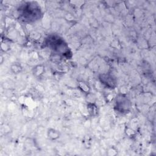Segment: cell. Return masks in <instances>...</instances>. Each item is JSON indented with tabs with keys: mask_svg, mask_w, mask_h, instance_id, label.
Masks as SVG:
<instances>
[{
	"mask_svg": "<svg viewBox=\"0 0 156 156\" xmlns=\"http://www.w3.org/2000/svg\"><path fill=\"white\" fill-rule=\"evenodd\" d=\"M47 134L48 138L52 140H55L58 139L60 136V132L54 129H49Z\"/></svg>",
	"mask_w": 156,
	"mask_h": 156,
	"instance_id": "3957f363",
	"label": "cell"
},
{
	"mask_svg": "<svg viewBox=\"0 0 156 156\" xmlns=\"http://www.w3.org/2000/svg\"><path fill=\"white\" fill-rule=\"evenodd\" d=\"M89 113L91 115H95L97 113V108L94 104H88L87 105Z\"/></svg>",
	"mask_w": 156,
	"mask_h": 156,
	"instance_id": "277c9868",
	"label": "cell"
},
{
	"mask_svg": "<svg viewBox=\"0 0 156 156\" xmlns=\"http://www.w3.org/2000/svg\"><path fill=\"white\" fill-rule=\"evenodd\" d=\"M99 79L103 84L110 88H113L116 86L114 78L109 74H102L99 77Z\"/></svg>",
	"mask_w": 156,
	"mask_h": 156,
	"instance_id": "7a4b0ae2",
	"label": "cell"
},
{
	"mask_svg": "<svg viewBox=\"0 0 156 156\" xmlns=\"http://www.w3.org/2000/svg\"><path fill=\"white\" fill-rule=\"evenodd\" d=\"M80 88L82 89V91H85V92L88 91V90H89L88 86L85 83L82 82H80Z\"/></svg>",
	"mask_w": 156,
	"mask_h": 156,
	"instance_id": "5b68a950",
	"label": "cell"
},
{
	"mask_svg": "<svg viewBox=\"0 0 156 156\" xmlns=\"http://www.w3.org/2000/svg\"><path fill=\"white\" fill-rule=\"evenodd\" d=\"M115 108L121 113H127L131 108V102L126 96L118 95L115 100Z\"/></svg>",
	"mask_w": 156,
	"mask_h": 156,
	"instance_id": "6da1fadb",
	"label": "cell"
}]
</instances>
